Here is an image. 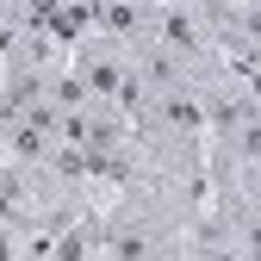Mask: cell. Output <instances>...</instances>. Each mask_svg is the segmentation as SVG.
Instances as JSON below:
<instances>
[{"mask_svg":"<svg viewBox=\"0 0 261 261\" xmlns=\"http://www.w3.org/2000/svg\"><path fill=\"white\" fill-rule=\"evenodd\" d=\"M25 243H31V237H19V230H7V224H0V261H31Z\"/></svg>","mask_w":261,"mask_h":261,"instance_id":"cell-2","label":"cell"},{"mask_svg":"<svg viewBox=\"0 0 261 261\" xmlns=\"http://www.w3.org/2000/svg\"><path fill=\"white\" fill-rule=\"evenodd\" d=\"M62 69H69V75L87 87V100H100V106H124V93H130L124 44H106V38H93V31L62 56Z\"/></svg>","mask_w":261,"mask_h":261,"instance_id":"cell-1","label":"cell"}]
</instances>
